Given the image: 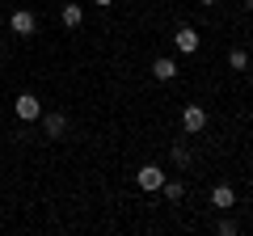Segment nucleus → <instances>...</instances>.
<instances>
[{
	"label": "nucleus",
	"instance_id": "f257e3e1",
	"mask_svg": "<svg viewBox=\"0 0 253 236\" xmlns=\"http://www.w3.org/2000/svg\"><path fill=\"white\" fill-rule=\"evenodd\" d=\"M9 30H13V34H17V38H30V34H34V30H38V17H34V13H30V9H17V13H13V17H9Z\"/></svg>",
	"mask_w": 253,
	"mask_h": 236
},
{
	"label": "nucleus",
	"instance_id": "f03ea898",
	"mask_svg": "<svg viewBox=\"0 0 253 236\" xmlns=\"http://www.w3.org/2000/svg\"><path fill=\"white\" fill-rule=\"evenodd\" d=\"M13 110H17V118H26V122H34V118H42V101H38L34 93H21V97L13 101Z\"/></svg>",
	"mask_w": 253,
	"mask_h": 236
},
{
	"label": "nucleus",
	"instance_id": "7ed1b4c3",
	"mask_svg": "<svg viewBox=\"0 0 253 236\" xmlns=\"http://www.w3.org/2000/svg\"><path fill=\"white\" fill-rule=\"evenodd\" d=\"M181 127H186L190 135L203 131V127H207V110H203V106H186V110H181Z\"/></svg>",
	"mask_w": 253,
	"mask_h": 236
},
{
	"label": "nucleus",
	"instance_id": "20e7f679",
	"mask_svg": "<svg viewBox=\"0 0 253 236\" xmlns=\"http://www.w3.org/2000/svg\"><path fill=\"white\" fill-rule=\"evenodd\" d=\"M161 182H165V173L156 169V164H144V169H139V186H144V190H161Z\"/></svg>",
	"mask_w": 253,
	"mask_h": 236
},
{
	"label": "nucleus",
	"instance_id": "39448f33",
	"mask_svg": "<svg viewBox=\"0 0 253 236\" xmlns=\"http://www.w3.org/2000/svg\"><path fill=\"white\" fill-rule=\"evenodd\" d=\"M177 51H186V55H194V51H199V30L181 26V30H177Z\"/></svg>",
	"mask_w": 253,
	"mask_h": 236
},
{
	"label": "nucleus",
	"instance_id": "423d86ee",
	"mask_svg": "<svg viewBox=\"0 0 253 236\" xmlns=\"http://www.w3.org/2000/svg\"><path fill=\"white\" fill-rule=\"evenodd\" d=\"M81 21H84V9L76 4V0H63V26H68V30H76Z\"/></svg>",
	"mask_w": 253,
	"mask_h": 236
},
{
	"label": "nucleus",
	"instance_id": "0eeeda50",
	"mask_svg": "<svg viewBox=\"0 0 253 236\" xmlns=\"http://www.w3.org/2000/svg\"><path fill=\"white\" fill-rule=\"evenodd\" d=\"M42 127H46V135H51V139H59L63 131H68V118H63V114H46Z\"/></svg>",
	"mask_w": 253,
	"mask_h": 236
},
{
	"label": "nucleus",
	"instance_id": "6e6552de",
	"mask_svg": "<svg viewBox=\"0 0 253 236\" xmlns=\"http://www.w3.org/2000/svg\"><path fill=\"white\" fill-rule=\"evenodd\" d=\"M211 202H215L219 211H228L236 202V194H232V186H215V190H211Z\"/></svg>",
	"mask_w": 253,
	"mask_h": 236
},
{
	"label": "nucleus",
	"instance_id": "1a4fd4ad",
	"mask_svg": "<svg viewBox=\"0 0 253 236\" xmlns=\"http://www.w3.org/2000/svg\"><path fill=\"white\" fill-rule=\"evenodd\" d=\"M152 76H156V80H173V76H177V64H173V59H156Z\"/></svg>",
	"mask_w": 253,
	"mask_h": 236
},
{
	"label": "nucleus",
	"instance_id": "9d476101",
	"mask_svg": "<svg viewBox=\"0 0 253 236\" xmlns=\"http://www.w3.org/2000/svg\"><path fill=\"white\" fill-rule=\"evenodd\" d=\"M173 160H177V169H190V148L173 144Z\"/></svg>",
	"mask_w": 253,
	"mask_h": 236
},
{
	"label": "nucleus",
	"instance_id": "9b49d317",
	"mask_svg": "<svg viewBox=\"0 0 253 236\" xmlns=\"http://www.w3.org/2000/svg\"><path fill=\"white\" fill-rule=\"evenodd\" d=\"M161 190H165V194H169V198H173V202H177V198H181V194H186V186H181V182H161Z\"/></svg>",
	"mask_w": 253,
	"mask_h": 236
},
{
	"label": "nucleus",
	"instance_id": "f8f14e48",
	"mask_svg": "<svg viewBox=\"0 0 253 236\" xmlns=\"http://www.w3.org/2000/svg\"><path fill=\"white\" fill-rule=\"evenodd\" d=\"M228 64L241 72V68H249V55H245V51H232V55H228Z\"/></svg>",
	"mask_w": 253,
	"mask_h": 236
},
{
	"label": "nucleus",
	"instance_id": "ddd939ff",
	"mask_svg": "<svg viewBox=\"0 0 253 236\" xmlns=\"http://www.w3.org/2000/svg\"><path fill=\"white\" fill-rule=\"evenodd\" d=\"M93 4H106V9H110V0H93Z\"/></svg>",
	"mask_w": 253,
	"mask_h": 236
},
{
	"label": "nucleus",
	"instance_id": "4468645a",
	"mask_svg": "<svg viewBox=\"0 0 253 236\" xmlns=\"http://www.w3.org/2000/svg\"><path fill=\"white\" fill-rule=\"evenodd\" d=\"M199 4H215V0H199Z\"/></svg>",
	"mask_w": 253,
	"mask_h": 236
},
{
	"label": "nucleus",
	"instance_id": "2eb2a0df",
	"mask_svg": "<svg viewBox=\"0 0 253 236\" xmlns=\"http://www.w3.org/2000/svg\"><path fill=\"white\" fill-rule=\"evenodd\" d=\"M245 4H249V13H253V0H245Z\"/></svg>",
	"mask_w": 253,
	"mask_h": 236
}]
</instances>
